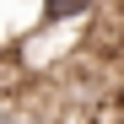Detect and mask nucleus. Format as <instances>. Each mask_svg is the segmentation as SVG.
<instances>
[{
  "label": "nucleus",
  "instance_id": "f257e3e1",
  "mask_svg": "<svg viewBox=\"0 0 124 124\" xmlns=\"http://www.w3.org/2000/svg\"><path fill=\"white\" fill-rule=\"evenodd\" d=\"M97 6H102V0H43V27H70V22H86Z\"/></svg>",
  "mask_w": 124,
  "mask_h": 124
},
{
  "label": "nucleus",
  "instance_id": "f03ea898",
  "mask_svg": "<svg viewBox=\"0 0 124 124\" xmlns=\"http://www.w3.org/2000/svg\"><path fill=\"white\" fill-rule=\"evenodd\" d=\"M119 11H124V0H119Z\"/></svg>",
  "mask_w": 124,
  "mask_h": 124
},
{
  "label": "nucleus",
  "instance_id": "7ed1b4c3",
  "mask_svg": "<svg viewBox=\"0 0 124 124\" xmlns=\"http://www.w3.org/2000/svg\"><path fill=\"white\" fill-rule=\"evenodd\" d=\"M119 65H124V59H119Z\"/></svg>",
  "mask_w": 124,
  "mask_h": 124
}]
</instances>
